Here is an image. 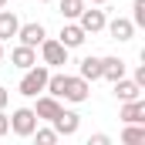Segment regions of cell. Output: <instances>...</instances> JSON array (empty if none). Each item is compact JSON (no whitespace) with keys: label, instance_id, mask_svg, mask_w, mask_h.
Listing matches in <instances>:
<instances>
[{"label":"cell","instance_id":"cell-1","mask_svg":"<svg viewBox=\"0 0 145 145\" xmlns=\"http://www.w3.org/2000/svg\"><path fill=\"white\" fill-rule=\"evenodd\" d=\"M47 74H51L47 64H31V68L24 71V78H20L17 91H20L24 98H37V95L44 91V84H47Z\"/></svg>","mask_w":145,"mask_h":145},{"label":"cell","instance_id":"cell-2","mask_svg":"<svg viewBox=\"0 0 145 145\" xmlns=\"http://www.w3.org/2000/svg\"><path fill=\"white\" fill-rule=\"evenodd\" d=\"M37 47H40V61H44L47 68H61V64H68V47H64L57 37H44Z\"/></svg>","mask_w":145,"mask_h":145},{"label":"cell","instance_id":"cell-3","mask_svg":"<svg viewBox=\"0 0 145 145\" xmlns=\"http://www.w3.org/2000/svg\"><path fill=\"white\" fill-rule=\"evenodd\" d=\"M64 101H74V105H81V101H88L91 98V81H84L81 74H68V81H64V95H61Z\"/></svg>","mask_w":145,"mask_h":145},{"label":"cell","instance_id":"cell-4","mask_svg":"<svg viewBox=\"0 0 145 145\" xmlns=\"http://www.w3.org/2000/svg\"><path fill=\"white\" fill-rule=\"evenodd\" d=\"M37 128V115L34 108H17L10 115V132L14 135H20V138H31V132Z\"/></svg>","mask_w":145,"mask_h":145},{"label":"cell","instance_id":"cell-5","mask_svg":"<svg viewBox=\"0 0 145 145\" xmlns=\"http://www.w3.org/2000/svg\"><path fill=\"white\" fill-rule=\"evenodd\" d=\"M78 24H81L84 34H101L105 24H108V17H105V10H98V7L91 3V7H84V10L78 14Z\"/></svg>","mask_w":145,"mask_h":145},{"label":"cell","instance_id":"cell-6","mask_svg":"<svg viewBox=\"0 0 145 145\" xmlns=\"http://www.w3.org/2000/svg\"><path fill=\"white\" fill-rule=\"evenodd\" d=\"M61 111H64V108H61V98H54V95H47V91L37 95V105H34L37 121H54Z\"/></svg>","mask_w":145,"mask_h":145},{"label":"cell","instance_id":"cell-7","mask_svg":"<svg viewBox=\"0 0 145 145\" xmlns=\"http://www.w3.org/2000/svg\"><path fill=\"white\" fill-rule=\"evenodd\" d=\"M105 31L111 34V40H121V44H125V40H132V37H135L138 27L132 24V17H115V20L105 24Z\"/></svg>","mask_w":145,"mask_h":145},{"label":"cell","instance_id":"cell-8","mask_svg":"<svg viewBox=\"0 0 145 145\" xmlns=\"http://www.w3.org/2000/svg\"><path fill=\"white\" fill-rule=\"evenodd\" d=\"M44 37H47V31H44V24H37V20L20 24V27H17V40H20V44H27V47H37Z\"/></svg>","mask_w":145,"mask_h":145},{"label":"cell","instance_id":"cell-9","mask_svg":"<svg viewBox=\"0 0 145 145\" xmlns=\"http://www.w3.org/2000/svg\"><path fill=\"white\" fill-rule=\"evenodd\" d=\"M57 40H61L68 51H74V47H81V44L88 40V34L81 31V24H78V20H68V24L61 27V37H57Z\"/></svg>","mask_w":145,"mask_h":145},{"label":"cell","instance_id":"cell-10","mask_svg":"<svg viewBox=\"0 0 145 145\" xmlns=\"http://www.w3.org/2000/svg\"><path fill=\"white\" fill-rule=\"evenodd\" d=\"M118 118H121L125 125H132V121H142V125H145V98L121 101V111H118Z\"/></svg>","mask_w":145,"mask_h":145},{"label":"cell","instance_id":"cell-11","mask_svg":"<svg viewBox=\"0 0 145 145\" xmlns=\"http://www.w3.org/2000/svg\"><path fill=\"white\" fill-rule=\"evenodd\" d=\"M51 125H54V132H57V135L71 138L74 132L81 128V115H74V111H61V115H57V118H54Z\"/></svg>","mask_w":145,"mask_h":145},{"label":"cell","instance_id":"cell-12","mask_svg":"<svg viewBox=\"0 0 145 145\" xmlns=\"http://www.w3.org/2000/svg\"><path fill=\"white\" fill-rule=\"evenodd\" d=\"M10 64H14V68H20V71H27L31 64H37V47L17 44V47L10 51Z\"/></svg>","mask_w":145,"mask_h":145},{"label":"cell","instance_id":"cell-13","mask_svg":"<svg viewBox=\"0 0 145 145\" xmlns=\"http://www.w3.org/2000/svg\"><path fill=\"white\" fill-rule=\"evenodd\" d=\"M111 88H115V98H118V101L142 98V88H138L135 81H128V78H118V81H111Z\"/></svg>","mask_w":145,"mask_h":145},{"label":"cell","instance_id":"cell-14","mask_svg":"<svg viewBox=\"0 0 145 145\" xmlns=\"http://www.w3.org/2000/svg\"><path fill=\"white\" fill-rule=\"evenodd\" d=\"M17 27H20L17 14H14V10H3V7H0V40H10V37H17Z\"/></svg>","mask_w":145,"mask_h":145},{"label":"cell","instance_id":"cell-15","mask_svg":"<svg viewBox=\"0 0 145 145\" xmlns=\"http://www.w3.org/2000/svg\"><path fill=\"white\" fill-rule=\"evenodd\" d=\"M101 78H105V81L125 78V61H121V57H101Z\"/></svg>","mask_w":145,"mask_h":145},{"label":"cell","instance_id":"cell-16","mask_svg":"<svg viewBox=\"0 0 145 145\" xmlns=\"http://www.w3.org/2000/svg\"><path fill=\"white\" fill-rule=\"evenodd\" d=\"M78 74H81L84 81H98V78H101V57H81Z\"/></svg>","mask_w":145,"mask_h":145},{"label":"cell","instance_id":"cell-17","mask_svg":"<svg viewBox=\"0 0 145 145\" xmlns=\"http://www.w3.org/2000/svg\"><path fill=\"white\" fill-rule=\"evenodd\" d=\"M121 142H125V145H142V142H145V125H142V121H132V125H125V132H121Z\"/></svg>","mask_w":145,"mask_h":145},{"label":"cell","instance_id":"cell-18","mask_svg":"<svg viewBox=\"0 0 145 145\" xmlns=\"http://www.w3.org/2000/svg\"><path fill=\"white\" fill-rule=\"evenodd\" d=\"M57 7H61V17H64V20H78V14H81L88 3H84V0H61Z\"/></svg>","mask_w":145,"mask_h":145},{"label":"cell","instance_id":"cell-19","mask_svg":"<svg viewBox=\"0 0 145 145\" xmlns=\"http://www.w3.org/2000/svg\"><path fill=\"white\" fill-rule=\"evenodd\" d=\"M31 135H34V138H37V145H54V142H57V138H61V135L54 132V125H51V128H34Z\"/></svg>","mask_w":145,"mask_h":145},{"label":"cell","instance_id":"cell-20","mask_svg":"<svg viewBox=\"0 0 145 145\" xmlns=\"http://www.w3.org/2000/svg\"><path fill=\"white\" fill-rule=\"evenodd\" d=\"M132 24L135 27H145V0H135L132 3Z\"/></svg>","mask_w":145,"mask_h":145},{"label":"cell","instance_id":"cell-21","mask_svg":"<svg viewBox=\"0 0 145 145\" xmlns=\"http://www.w3.org/2000/svg\"><path fill=\"white\" fill-rule=\"evenodd\" d=\"M3 135H10V115H3V108H0V138Z\"/></svg>","mask_w":145,"mask_h":145},{"label":"cell","instance_id":"cell-22","mask_svg":"<svg viewBox=\"0 0 145 145\" xmlns=\"http://www.w3.org/2000/svg\"><path fill=\"white\" fill-rule=\"evenodd\" d=\"M111 138L108 135H105V132H98V135H91V138H88V145H108Z\"/></svg>","mask_w":145,"mask_h":145},{"label":"cell","instance_id":"cell-23","mask_svg":"<svg viewBox=\"0 0 145 145\" xmlns=\"http://www.w3.org/2000/svg\"><path fill=\"white\" fill-rule=\"evenodd\" d=\"M132 81H135L138 88H145V64H138V68H135V78H132Z\"/></svg>","mask_w":145,"mask_h":145},{"label":"cell","instance_id":"cell-24","mask_svg":"<svg viewBox=\"0 0 145 145\" xmlns=\"http://www.w3.org/2000/svg\"><path fill=\"white\" fill-rule=\"evenodd\" d=\"M7 101H10V91H7V88H0V108H7Z\"/></svg>","mask_w":145,"mask_h":145},{"label":"cell","instance_id":"cell-25","mask_svg":"<svg viewBox=\"0 0 145 145\" xmlns=\"http://www.w3.org/2000/svg\"><path fill=\"white\" fill-rule=\"evenodd\" d=\"M88 3H95V7H101V3H108V0H88Z\"/></svg>","mask_w":145,"mask_h":145},{"label":"cell","instance_id":"cell-26","mask_svg":"<svg viewBox=\"0 0 145 145\" xmlns=\"http://www.w3.org/2000/svg\"><path fill=\"white\" fill-rule=\"evenodd\" d=\"M0 61H3V40H0Z\"/></svg>","mask_w":145,"mask_h":145},{"label":"cell","instance_id":"cell-27","mask_svg":"<svg viewBox=\"0 0 145 145\" xmlns=\"http://www.w3.org/2000/svg\"><path fill=\"white\" fill-rule=\"evenodd\" d=\"M37 3H51V0H37Z\"/></svg>","mask_w":145,"mask_h":145},{"label":"cell","instance_id":"cell-28","mask_svg":"<svg viewBox=\"0 0 145 145\" xmlns=\"http://www.w3.org/2000/svg\"><path fill=\"white\" fill-rule=\"evenodd\" d=\"M0 7H7V0H0Z\"/></svg>","mask_w":145,"mask_h":145}]
</instances>
